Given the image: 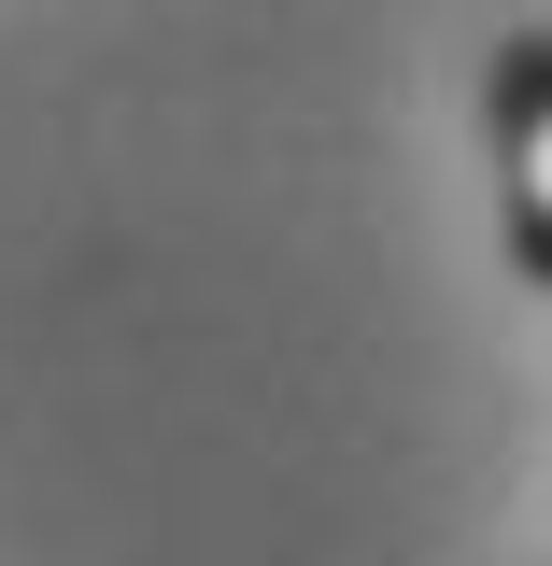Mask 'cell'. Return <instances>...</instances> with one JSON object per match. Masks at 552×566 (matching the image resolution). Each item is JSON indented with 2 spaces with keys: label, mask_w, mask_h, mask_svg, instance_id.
<instances>
[{
  "label": "cell",
  "mask_w": 552,
  "mask_h": 566,
  "mask_svg": "<svg viewBox=\"0 0 552 566\" xmlns=\"http://www.w3.org/2000/svg\"><path fill=\"white\" fill-rule=\"evenodd\" d=\"M496 185H510V255L552 283V29L496 43Z\"/></svg>",
  "instance_id": "6da1fadb"
}]
</instances>
